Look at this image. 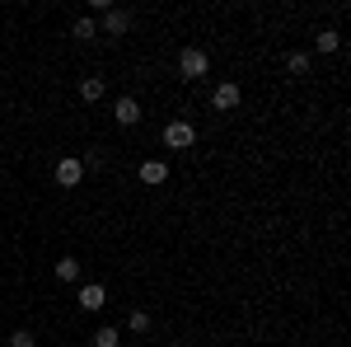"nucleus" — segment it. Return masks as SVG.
Returning <instances> with one entry per match:
<instances>
[{"instance_id": "obj_1", "label": "nucleus", "mask_w": 351, "mask_h": 347, "mask_svg": "<svg viewBox=\"0 0 351 347\" xmlns=\"http://www.w3.org/2000/svg\"><path fill=\"white\" fill-rule=\"evenodd\" d=\"M206 71H211V56L202 52V47H183V52H178V76H183V80H202Z\"/></svg>"}, {"instance_id": "obj_2", "label": "nucleus", "mask_w": 351, "mask_h": 347, "mask_svg": "<svg viewBox=\"0 0 351 347\" xmlns=\"http://www.w3.org/2000/svg\"><path fill=\"white\" fill-rule=\"evenodd\" d=\"M239 99H243V89L234 80H225V85H216V89H211V108H216V113H234V108H239Z\"/></svg>"}, {"instance_id": "obj_3", "label": "nucleus", "mask_w": 351, "mask_h": 347, "mask_svg": "<svg viewBox=\"0 0 351 347\" xmlns=\"http://www.w3.org/2000/svg\"><path fill=\"white\" fill-rule=\"evenodd\" d=\"M192 141H197L192 122H169V127H164V146H169V150H192Z\"/></svg>"}, {"instance_id": "obj_4", "label": "nucleus", "mask_w": 351, "mask_h": 347, "mask_svg": "<svg viewBox=\"0 0 351 347\" xmlns=\"http://www.w3.org/2000/svg\"><path fill=\"white\" fill-rule=\"evenodd\" d=\"M127 28H132V10L112 5L108 14H104V38H127Z\"/></svg>"}, {"instance_id": "obj_5", "label": "nucleus", "mask_w": 351, "mask_h": 347, "mask_svg": "<svg viewBox=\"0 0 351 347\" xmlns=\"http://www.w3.org/2000/svg\"><path fill=\"white\" fill-rule=\"evenodd\" d=\"M112 117H117V127H136V122H141V104H136L132 94H122V99L112 104Z\"/></svg>"}, {"instance_id": "obj_6", "label": "nucleus", "mask_w": 351, "mask_h": 347, "mask_svg": "<svg viewBox=\"0 0 351 347\" xmlns=\"http://www.w3.org/2000/svg\"><path fill=\"white\" fill-rule=\"evenodd\" d=\"M75 300H80V310H104V305H108V291H104L99 282H84Z\"/></svg>"}, {"instance_id": "obj_7", "label": "nucleus", "mask_w": 351, "mask_h": 347, "mask_svg": "<svg viewBox=\"0 0 351 347\" xmlns=\"http://www.w3.org/2000/svg\"><path fill=\"white\" fill-rule=\"evenodd\" d=\"M80 179H84V164L80 160L66 155V160L56 164V183H61V188H80Z\"/></svg>"}, {"instance_id": "obj_8", "label": "nucleus", "mask_w": 351, "mask_h": 347, "mask_svg": "<svg viewBox=\"0 0 351 347\" xmlns=\"http://www.w3.org/2000/svg\"><path fill=\"white\" fill-rule=\"evenodd\" d=\"M164 179H169V164H164V160H145V164H141V183H145V188H160Z\"/></svg>"}, {"instance_id": "obj_9", "label": "nucleus", "mask_w": 351, "mask_h": 347, "mask_svg": "<svg viewBox=\"0 0 351 347\" xmlns=\"http://www.w3.org/2000/svg\"><path fill=\"white\" fill-rule=\"evenodd\" d=\"M104 94H108V80H104V76H84V80H80V99L99 104Z\"/></svg>"}, {"instance_id": "obj_10", "label": "nucleus", "mask_w": 351, "mask_h": 347, "mask_svg": "<svg viewBox=\"0 0 351 347\" xmlns=\"http://www.w3.org/2000/svg\"><path fill=\"white\" fill-rule=\"evenodd\" d=\"M314 47H319V52H337V47H342V33H337V28H324V33H319V38H314Z\"/></svg>"}, {"instance_id": "obj_11", "label": "nucleus", "mask_w": 351, "mask_h": 347, "mask_svg": "<svg viewBox=\"0 0 351 347\" xmlns=\"http://www.w3.org/2000/svg\"><path fill=\"white\" fill-rule=\"evenodd\" d=\"M71 33H75L80 43H94V38H99V24H94V19L84 14V19H75V28H71Z\"/></svg>"}, {"instance_id": "obj_12", "label": "nucleus", "mask_w": 351, "mask_h": 347, "mask_svg": "<svg viewBox=\"0 0 351 347\" xmlns=\"http://www.w3.org/2000/svg\"><path fill=\"white\" fill-rule=\"evenodd\" d=\"M150 310H132V315H127V328H132V333H150Z\"/></svg>"}, {"instance_id": "obj_13", "label": "nucleus", "mask_w": 351, "mask_h": 347, "mask_svg": "<svg viewBox=\"0 0 351 347\" xmlns=\"http://www.w3.org/2000/svg\"><path fill=\"white\" fill-rule=\"evenodd\" d=\"M56 282H80V263L75 258H61L56 263Z\"/></svg>"}, {"instance_id": "obj_14", "label": "nucleus", "mask_w": 351, "mask_h": 347, "mask_svg": "<svg viewBox=\"0 0 351 347\" xmlns=\"http://www.w3.org/2000/svg\"><path fill=\"white\" fill-rule=\"evenodd\" d=\"M286 71H291V76H309V56L304 52H286Z\"/></svg>"}, {"instance_id": "obj_15", "label": "nucleus", "mask_w": 351, "mask_h": 347, "mask_svg": "<svg viewBox=\"0 0 351 347\" xmlns=\"http://www.w3.org/2000/svg\"><path fill=\"white\" fill-rule=\"evenodd\" d=\"M117 343H122V333H117L112 324H104V328L94 333V347H117Z\"/></svg>"}, {"instance_id": "obj_16", "label": "nucleus", "mask_w": 351, "mask_h": 347, "mask_svg": "<svg viewBox=\"0 0 351 347\" xmlns=\"http://www.w3.org/2000/svg\"><path fill=\"white\" fill-rule=\"evenodd\" d=\"M10 347H38V338H33L28 328H14V333H10Z\"/></svg>"}, {"instance_id": "obj_17", "label": "nucleus", "mask_w": 351, "mask_h": 347, "mask_svg": "<svg viewBox=\"0 0 351 347\" xmlns=\"http://www.w3.org/2000/svg\"><path fill=\"white\" fill-rule=\"evenodd\" d=\"M169 347H183V343H169Z\"/></svg>"}]
</instances>
